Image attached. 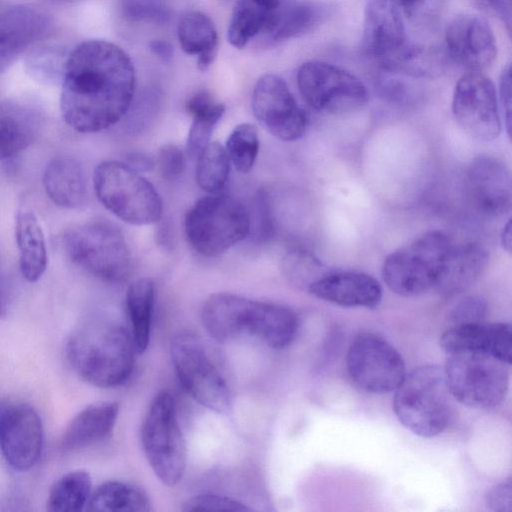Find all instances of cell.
Here are the masks:
<instances>
[{"label":"cell","mask_w":512,"mask_h":512,"mask_svg":"<svg viewBox=\"0 0 512 512\" xmlns=\"http://www.w3.org/2000/svg\"><path fill=\"white\" fill-rule=\"evenodd\" d=\"M487 250L478 243L451 246L435 289L445 297L458 295L471 287L488 263Z\"/></svg>","instance_id":"cell-24"},{"label":"cell","mask_w":512,"mask_h":512,"mask_svg":"<svg viewBox=\"0 0 512 512\" xmlns=\"http://www.w3.org/2000/svg\"><path fill=\"white\" fill-rule=\"evenodd\" d=\"M282 269L292 282L308 287L320 278V262L309 252L302 249L290 250L282 261Z\"/></svg>","instance_id":"cell-38"},{"label":"cell","mask_w":512,"mask_h":512,"mask_svg":"<svg viewBox=\"0 0 512 512\" xmlns=\"http://www.w3.org/2000/svg\"><path fill=\"white\" fill-rule=\"evenodd\" d=\"M487 507L496 512H510L512 510L511 478L503 480L492 487L486 494Z\"/></svg>","instance_id":"cell-44"},{"label":"cell","mask_w":512,"mask_h":512,"mask_svg":"<svg viewBox=\"0 0 512 512\" xmlns=\"http://www.w3.org/2000/svg\"><path fill=\"white\" fill-rule=\"evenodd\" d=\"M450 57L468 71L488 68L497 54L493 30L486 19L475 14L456 16L445 32Z\"/></svg>","instance_id":"cell-18"},{"label":"cell","mask_w":512,"mask_h":512,"mask_svg":"<svg viewBox=\"0 0 512 512\" xmlns=\"http://www.w3.org/2000/svg\"><path fill=\"white\" fill-rule=\"evenodd\" d=\"M324 17V9L311 2L287 3L272 18L264 34L266 45H274L301 36L315 26Z\"/></svg>","instance_id":"cell-29"},{"label":"cell","mask_w":512,"mask_h":512,"mask_svg":"<svg viewBox=\"0 0 512 512\" xmlns=\"http://www.w3.org/2000/svg\"><path fill=\"white\" fill-rule=\"evenodd\" d=\"M251 107L258 122L281 140L295 141L305 133L306 113L285 80L276 74L268 73L257 80Z\"/></svg>","instance_id":"cell-15"},{"label":"cell","mask_w":512,"mask_h":512,"mask_svg":"<svg viewBox=\"0 0 512 512\" xmlns=\"http://www.w3.org/2000/svg\"><path fill=\"white\" fill-rule=\"evenodd\" d=\"M452 246L441 231H429L391 253L382 266V278L394 293L412 297L435 288Z\"/></svg>","instance_id":"cell-8"},{"label":"cell","mask_w":512,"mask_h":512,"mask_svg":"<svg viewBox=\"0 0 512 512\" xmlns=\"http://www.w3.org/2000/svg\"><path fill=\"white\" fill-rule=\"evenodd\" d=\"M249 210V209H248ZM250 232L254 230L258 240H267L273 234V217L269 200L265 193H260L254 201L253 212L249 210Z\"/></svg>","instance_id":"cell-42"},{"label":"cell","mask_w":512,"mask_h":512,"mask_svg":"<svg viewBox=\"0 0 512 512\" xmlns=\"http://www.w3.org/2000/svg\"><path fill=\"white\" fill-rule=\"evenodd\" d=\"M43 115L34 105L16 99L0 102V161L28 148L40 133Z\"/></svg>","instance_id":"cell-23"},{"label":"cell","mask_w":512,"mask_h":512,"mask_svg":"<svg viewBox=\"0 0 512 512\" xmlns=\"http://www.w3.org/2000/svg\"><path fill=\"white\" fill-rule=\"evenodd\" d=\"M511 221L510 219L507 221L506 225L503 228L502 234H501V244L503 248L510 253L511 251V242H512V236H511Z\"/></svg>","instance_id":"cell-50"},{"label":"cell","mask_w":512,"mask_h":512,"mask_svg":"<svg viewBox=\"0 0 512 512\" xmlns=\"http://www.w3.org/2000/svg\"><path fill=\"white\" fill-rule=\"evenodd\" d=\"M201 320L218 342L245 337L273 349L288 346L298 329L297 315L290 308L231 293L211 295L202 307Z\"/></svg>","instance_id":"cell-2"},{"label":"cell","mask_w":512,"mask_h":512,"mask_svg":"<svg viewBox=\"0 0 512 512\" xmlns=\"http://www.w3.org/2000/svg\"><path fill=\"white\" fill-rule=\"evenodd\" d=\"M15 236L21 274L28 282H36L46 271L48 254L43 229L33 212H18Z\"/></svg>","instance_id":"cell-27"},{"label":"cell","mask_w":512,"mask_h":512,"mask_svg":"<svg viewBox=\"0 0 512 512\" xmlns=\"http://www.w3.org/2000/svg\"><path fill=\"white\" fill-rule=\"evenodd\" d=\"M149 50L164 63H169L173 57V46L165 40H152L149 42Z\"/></svg>","instance_id":"cell-47"},{"label":"cell","mask_w":512,"mask_h":512,"mask_svg":"<svg viewBox=\"0 0 512 512\" xmlns=\"http://www.w3.org/2000/svg\"><path fill=\"white\" fill-rule=\"evenodd\" d=\"M308 291L315 297L343 307L376 308L382 299L380 284L361 272L323 274Z\"/></svg>","instance_id":"cell-22"},{"label":"cell","mask_w":512,"mask_h":512,"mask_svg":"<svg viewBox=\"0 0 512 512\" xmlns=\"http://www.w3.org/2000/svg\"><path fill=\"white\" fill-rule=\"evenodd\" d=\"M136 76L130 57L105 40H87L68 54L61 81L63 120L81 133L104 130L128 111Z\"/></svg>","instance_id":"cell-1"},{"label":"cell","mask_w":512,"mask_h":512,"mask_svg":"<svg viewBox=\"0 0 512 512\" xmlns=\"http://www.w3.org/2000/svg\"><path fill=\"white\" fill-rule=\"evenodd\" d=\"M301 96L313 109L329 114L356 111L368 102L363 82L349 71L322 61L303 63L297 72Z\"/></svg>","instance_id":"cell-12"},{"label":"cell","mask_w":512,"mask_h":512,"mask_svg":"<svg viewBox=\"0 0 512 512\" xmlns=\"http://www.w3.org/2000/svg\"><path fill=\"white\" fill-rule=\"evenodd\" d=\"M225 149L235 169L240 173H248L259 151L257 128L249 123L236 126L227 139Z\"/></svg>","instance_id":"cell-36"},{"label":"cell","mask_w":512,"mask_h":512,"mask_svg":"<svg viewBox=\"0 0 512 512\" xmlns=\"http://www.w3.org/2000/svg\"><path fill=\"white\" fill-rule=\"evenodd\" d=\"M126 164H128L131 168L138 172L150 170L151 167L153 166V162L149 157L139 154H132L131 156H129Z\"/></svg>","instance_id":"cell-49"},{"label":"cell","mask_w":512,"mask_h":512,"mask_svg":"<svg viewBox=\"0 0 512 512\" xmlns=\"http://www.w3.org/2000/svg\"><path fill=\"white\" fill-rule=\"evenodd\" d=\"M466 187L470 202L480 215L497 218L510 211V172L498 158L489 155L475 158L467 172Z\"/></svg>","instance_id":"cell-19"},{"label":"cell","mask_w":512,"mask_h":512,"mask_svg":"<svg viewBox=\"0 0 512 512\" xmlns=\"http://www.w3.org/2000/svg\"><path fill=\"white\" fill-rule=\"evenodd\" d=\"M87 510L97 512H148L150 501L144 491L128 483L107 481L89 497Z\"/></svg>","instance_id":"cell-32"},{"label":"cell","mask_w":512,"mask_h":512,"mask_svg":"<svg viewBox=\"0 0 512 512\" xmlns=\"http://www.w3.org/2000/svg\"><path fill=\"white\" fill-rule=\"evenodd\" d=\"M509 364L483 352L448 354L444 374L455 400L474 408H494L504 400Z\"/></svg>","instance_id":"cell-10"},{"label":"cell","mask_w":512,"mask_h":512,"mask_svg":"<svg viewBox=\"0 0 512 512\" xmlns=\"http://www.w3.org/2000/svg\"><path fill=\"white\" fill-rule=\"evenodd\" d=\"M394 392L395 415L412 433L431 438L449 426L455 399L441 367L424 365L413 369Z\"/></svg>","instance_id":"cell-4"},{"label":"cell","mask_w":512,"mask_h":512,"mask_svg":"<svg viewBox=\"0 0 512 512\" xmlns=\"http://www.w3.org/2000/svg\"><path fill=\"white\" fill-rule=\"evenodd\" d=\"M92 480L85 470H74L57 479L51 486L47 510L52 512H77L82 510L92 492Z\"/></svg>","instance_id":"cell-34"},{"label":"cell","mask_w":512,"mask_h":512,"mask_svg":"<svg viewBox=\"0 0 512 512\" xmlns=\"http://www.w3.org/2000/svg\"><path fill=\"white\" fill-rule=\"evenodd\" d=\"M68 258L103 281L121 283L132 271V256L126 239L115 225L94 221L74 226L62 236Z\"/></svg>","instance_id":"cell-5"},{"label":"cell","mask_w":512,"mask_h":512,"mask_svg":"<svg viewBox=\"0 0 512 512\" xmlns=\"http://www.w3.org/2000/svg\"><path fill=\"white\" fill-rule=\"evenodd\" d=\"M47 15L31 6H17L0 13V74L49 30Z\"/></svg>","instance_id":"cell-21"},{"label":"cell","mask_w":512,"mask_h":512,"mask_svg":"<svg viewBox=\"0 0 512 512\" xmlns=\"http://www.w3.org/2000/svg\"><path fill=\"white\" fill-rule=\"evenodd\" d=\"M196 159L198 186L208 193L219 192L226 185L230 171L226 149L218 142H210Z\"/></svg>","instance_id":"cell-35"},{"label":"cell","mask_w":512,"mask_h":512,"mask_svg":"<svg viewBox=\"0 0 512 512\" xmlns=\"http://www.w3.org/2000/svg\"><path fill=\"white\" fill-rule=\"evenodd\" d=\"M183 511H248L246 505L230 497L199 494L188 499L181 508Z\"/></svg>","instance_id":"cell-40"},{"label":"cell","mask_w":512,"mask_h":512,"mask_svg":"<svg viewBox=\"0 0 512 512\" xmlns=\"http://www.w3.org/2000/svg\"><path fill=\"white\" fill-rule=\"evenodd\" d=\"M158 167L161 176L166 180H175L181 176L185 167L182 151L176 145L166 144L158 154Z\"/></svg>","instance_id":"cell-43"},{"label":"cell","mask_w":512,"mask_h":512,"mask_svg":"<svg viewBox=\"0 0 512 512\" xmlns=\"http://www.w3.org/2000/svg\"><path fill=\"white\" fill-rule=\"evenodd\" d=\"M54 1H71V0H54Z\"/></svg>","instance_id":"cell-52"},{"label":"cell","mask_w":512,"mask_h":512,"mask_svg":"<svg viewBox=\"0 0 512 512\" xmlns=\"http://www.w3.org/2000/svg\"><path fill=\"white\" fill-rule=\"evenodd\" d=\"M44 431L37 411L23 403L0 406V450L15 470L27 471L39 460Z\"/></svg>","instance_id":"cell-17"},{"label":"cell","mask_w":512,"mask_h":512,"mask_svg":"<svg viewBox=\"0 0 512 512\" xmlns=\"http://www.w3.org/2000/svg\"><path fill=\"white\" fill-rule=\"evenodd\" d=\"M346 363L351 380L367 393L393 392L406 375L401 354L386 339L372 332L360 333L353 339Z\"/></svg>","instance_id":"cell-13"},{"label":"cell","mask_w":512,"mask_h":512,"mask_svg":"<svg viewBox=\"0 0 512 512\" xmlns=\"http://www.w3.org/2000/svg\"><path fill=\"white\" fill-rule=\"evenodd\" d=\"M121 11L132 22L162 24L169 19V10L162 0H121Z\"/></svg>","instance_id":"cell-39"},{"label":"cell","mask_w":512,"mask_h":512,"mask_svg":"<svg viewBox=\"0 0 512 512\" xmlns=\"http://www.w3.org/2000/svg\"><path fill=\"white\" fill-rule=\"evenodd\" d=\"M93 184L98 200L122 221L141 226L160 220L163 206L157 190L125 162L98 164Z\"/></svg>","instance_id":"cell-6"},{"label":"cell","mask_w":512,"mask_h":512,"mask_svg":"<svg viewBox=\"0 0 512 512\" xmlns=\"http://www.w3.org/2000/svg\"><path fill=\"white\" fill-rule=\"evenodd\" d=\"M487 313V304L478 296H469L460 300L452 309L449 321L451 325L483 322Z\"/></svg>","instance_id":"cell-41"},{"label":"cell","mask_w":512,"mask_h":512,"mask_svg":"<svg viewBox=\"0 0 512 512\" xmlns=\"http://www.w3.org/2000/svg\"><path fill=\"white\" fill-rule=\"evenodd\" d=\"M68 54L56 46H41L28 55L26 67L30 75L47 84L61 83Z\"/></svg>","instance_id":"cell-37"},{"label":"cell","mask_w":512,"mask_h":512,"mask_svg":"<svg viewBox=\"0 0 512 512\" xmlns=\"http://www.w3.org/2000/svg\"><path fill=\"white\" fill-rule=\"evenodd\" d=\"M499 96L507 133L511 134V68L507 65L500 76Z\"/></svg>","instance_id":"cell-46"},{"label":"cell","mask_w":512,"mask_h":512,"mask_svg":"<svg viewBox=\"0 0 512 512\" xmlns=\"http://www.w3.org/2000/svg\"><path fill=\"white\" fill-rule=\"evenodd\" d=\"M177 37L182 50L197 56V67L207 70L218 51V35L212 20L204 13L192 11L180 19Z\"/></svg>","instance_id":"cell-28"},{"label":"cell","mask_w":512,"mask_h":512,"mask_svg":"<svg viewBox=\"0 0 512 512\" xmlns=\"http://www.w3.org/2000/svg\"><path fill=\"white\" fill-rule=\"evenodd\" d=\"M272 12H277L287 4V0H255Z\"/></svg>","instance_id":"cell-51"},{"label":"cell","mask_w":512,"mask_h":512,"mask_svg":"<svg viewBox=\"0 0 512 512\" xmlns=\"http://www.w3.org/2000/svg\"><path fill=\"white\" fill-rule=\"evenodd\" d=\"M407 17L422 20L432 16L440 6L441 0H392Z\"/></svg>","instance_id":"cell-45"},{"label":"cell","mask_w":512,"mask_h":512,"mask_svg":"<svg viewBox=\"0 0 512 512\" xmlns=\"http://www.w3.org/2000/svg\"><path fill=\"white\" fill-rule=\"evenodd\" d=\"M141 444L158 479L169 487L178 484L185 471L187 450L175 401L168 391L159 392L152 400L142 424Z\"/></svg>","instance_id":"cell-9"},{"label":"cell","mask_w":512,"mask_h":512,"mask_svg":"<svg viewBox=\"0 0 512 512\" xmlns=\"http://www.w3.org/2000/svg\"><path fill=\"white\" fill-rule=\"evenodd\" d=\"M10 300V288L6 272L0 261V317L4 316Z\"/></svg>","instance_id":"cell-48"},{"label":"cell","mask_w":512,"mask_h":512,"mask_svg":"<svg viewBox=\"0 0 512 512\" xmlns=\"http://www.w3.org/2000/svg\"><path fill=\"white\" fill-rule=\"evenodd\" d=\"M170 352L185 391L209 410L226 413L231 407L230 391L199 337L190 331H179L171 340Z\"/></svg>","instance_id":"cell-11"},{"label":"cell","mask_w":512,"mask_h":512,"mask_svg":"<svg viewBox=\"0 0 512 512\" xmlns=\"http://www.w3.org/2000/svg\"><path fill=\"white\" fill-rule=\"evenodd\" d=\"M361 46L364 54L383 69L394 71L409 43L401 12L392 0H370L367 3Z\"/></svg>","instance_id":"cell-16"},{"label":"cell","mask_w":512,"mask_h":512,"mask_svg":"<svg viewBox=\"0 0 512 512\" xmlns=\"http://www.w3.org/2000/svg\"><path fill=\"white\" fill-rule=\"evenodd\" d=\"M119 413L117 402H97L81 410L66 427L61 446L66 451L91 447L113 432Z\"/></svg>","instance_id":"cell-25"},{"label":"cell","mask_w":512,"mask_h":512,"mask_svg":"<svg viewBox=\"0 0 512 512\" xmlns=\"http://www.w3.org/2000/svg\"><path fill=\"white\" fill-rule=\"evenodd\" d=\"M277 12L268 10L255 0H237L227 29L229 43L234 48H244L265 31Z\"/></svg>","instance_id":"cell-33"},{"label":"cell","mask_w":512,"mask_h":512,"mask_svg":"<svg viewBox=\"0 0 512 512\" xmlns=\"http://www.w3.org/2000/svg\"><path fill=\"white\" fill-rule=\"evenodd\" d=\"M185 234L201 255L223 254L250 234L249 210L226 195L199 199L186 213Z\"/></svg>","instance_id":"cell-7"},{"label":"cell","mask_w":512,"mask_h":512,"mask_svg":"<svg viewBox=\"0 0 512 512\" xmlns=\"http://www.w3.org/2000/svg\"><path fill=\"white\" fill-rule=\"evenodd\" d=\"M186 109L193 118L186 147L188 155L194 159L210 143L212 132L225 112V105L202 90L188 98Z\"/></svg>","instance_id":"cell-31"},{"label":"cell","mask_w":512,"mask_h":512,"mask_svg":"<svg viewBox=\"0 0 512 512\" xmlns=\"http://www.w3.org/2000/svg\"><path fill=\"white\" fill-rule=\"evenodd\" d=\"M154 302L155 285L150 278L137 279L128 287L126 308L137 353H143L149 345Z\"/></svg>","instance_id":"cell-30"},{"label":"cell","mask_w":512,"mask_h":512,"mask_svg":"<svg viewBox=\"0 0 512 512\" xmlns=\"http://www.w3.org/2000/svg\"><path fill=\"white\" fill-rule=\"evenodd\" d=\"M42 184L46 195L57 206L78 208L87 198V181L80 162L70 156H57L44 170Z\"/></svg>","instance_id":"cell-26"},{"label":"cell","mask_w":512,"mask_h":512,"mask_svg":"<svg viewBox=\"0 0 512 512\" xmlns=\"http://www.w3.org/2000/svg\"><path fill=\"white\" fill-rule=\"evenodd\" d=\"M439 344L447 353L483 352L511 363V326L508 323H469L450 325Z\"/></svg>","instance_id":"cell-20"},{"label":"cell","mask_w":512,"mask_h":512,"mask_svg":"<svg viewBox=\"0 0 512 512\" xmlns=\"http://www.w3.org/2000/svg\"><path fill=\"white\" fill-rule=\"evenodd\" d=\"M452 111L461 128L475 139L491 141L501 132L497 93L481 72L468 71L458 80Z\"/></svg>","instance_id":"cell-14"},{"label":"cell","mask_w":512,"mask_h":512,"mask_svg":"<svg viewBox=\"0 0 512 512\" xmlns=\"http://www.w3.org/2000/svg\"><path fill=\"white\" fill-rule=\"evenodd\" d=\"M74 371L87 383L116 387L130 377L137 352L130 331L111 320H94L77 328L67 343Z\"/></svg>","instance_id":"cell-3"}]
</instances>
